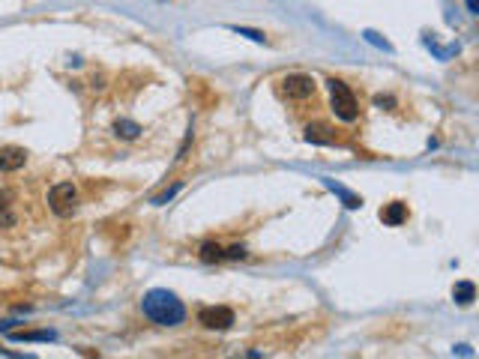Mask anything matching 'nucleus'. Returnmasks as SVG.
<instances>
[{
  "instance_id": "1",
  "label": "nucleus",
  "mask_w": 479,
  "mask_h": 359,
  "mask_svg": "<svg viewBox=\"0 0 479 359\" xmlns=\"http://www.w3.org/2000/svg\"><path fill=\"white\" fill-rule=\"evenodd\" d=\"M141 311H144V318H150L153 323H159V327H177V323L186 320V305L171 291H162V287L144 293Z\"/></svg>"
},
{
  "instance_id": "2",
  "label": "nucleus",
  "mask_w": 479,
  "mask_h": 359,
  "mask_svg": "<svg viewBox=\"0 0 479 359\" xmlns=\"http://www.w3.org/2000/svg\"><path fill=\"white\" fill-rule=\"evenodd\" d=\"M327 84H330V99H332V111H336V117H341V120H348V123L357 120L359 108H357L354 90H350L345 81H339V78H330Z\"/></svg>"
},
{
  "instance_id": "3",
  "label": "nucleus",
  "mask_w": 479,
  "mask_h": 359,
  "mask_svg": "<svg viewBox=\"0 0 479 359\" xmlns=\"http://www.w3.org/2000/svg\"><path fill=\"white\" fill-rule=\"evenodd\" d=\"M75 204H78V188L72 183H57L48 192V206L54 215H60V219H66V215L75 213Z\"/></svg>"
},
{
  "instance_id": "4",
  "label": "nucleus",
  "mask_w": 479,
  "mask_h": 359,
  "mask_svg": "<svg viewBox=\"0 0 479 359\" xmlns=\"http://www.w3.org/2000/svg\"><path fill=\"white\" fill-rule=\"evenodd\" d=\"M198 323L207 329H231L234 327V311L228 305H207V309L198 311Z\"/></svg>"
},
{
  "instance_id": "5",
  "label": "nucleus",
  "mask_w": 479,
  "mask_h": 359,
  "mask_svg": "<svg viewBox=\"0 0 479 359\" xmlns=\"http://www.w3.org/2000/svg\"><path fill=\"white\" fill-rule=\"evenodd\" d=\"M282 90L291 99H309L314 93V81L309 75H288L282 81Z\"/></svg>"
},
{
  "instance_id": "6",
  "label": "nucleus",
  "mask_w": 479,
  "mask_h": 359,
  "mask_svg": "<svg viewBox=\"0 0 479 359\" xmlns=\"http://www.w3.org/2000/svg\"><path fill=\"white\" fill-rule=\"evenodd\" d=\"M27 153L21 147H0V171H18L24 168Z\"/></svg>"
},
{
  "instance_id": "7",
  "label": "nucleus",
  "mask_w": 479,
  "mask_h": 359,
  "mask_svg": "<svg viewBox=\"0 0 479 359\" xmlns=\"http://www.w3.org/2000/svg\"><path fill=\"white\" fill-rule=\"evenodd\" d=\"M306 141L309 144H336V135L327 123H309L306 126Z\"/></svg>"
},
{
  "instance_id": "8",
  "label": "nucleus",
  "mask_w": 479,
  "mask_h": 359,
  "mask_svg": "<svg viewBox=\"0 0 479 359\" xmlns=\"http://www.w3.org/2000/svg\"><path fill=\"white\" fill-rule=\"evenodd\" d=\"M404 219H408V204H402V201H393V204H386L384 210H381V222L384 224H402Z\"/></svg>"
},
{
  "instance_id": "9",
  "label": "nucleus",
  "mask_w": 479,
  "mask_h": 359,
  "mask_svg": "<svg viewBox=\"0 0 479 359\" xmlns=\"http://www.w3.org/2000/svg\"><path fill=\"white\" fill-rule=\"evenodd\" d=\"M453 300H455L458 305H471V302L476 300V284H473V282H458V284L453 287Z\"/></svg>"
},
{
  "instance_id": "10",
  "label": "nucleus",
  "mask_w": 479,
  "mask_h": 359,
  "mask_svg": "<svg viewBox=\"0 0 479 359\" xmlns=\"http://www.w3.org/2000/svg\"><path fill=\"white\" fill-rule=\"evenodd\" d=\"M323 183H327V186L332 188V192H336V195L341 197V201H345V206H348V210H357V206H363V197H359V195H350L348 188L336 186V183H332V180H323Z\"/></svg>"
},
{
  "instance_id": "11",
  "label": "nucleus",
  "mask_w": 479,
  "mask_h": 359,
  "mask_svg": "<svg viewBox=\"0 0 479 359\" xmlns=\"http://www.w3.org/2000/svg\"><path fill=\"white\" fill-rule=\"evenodd\" d=\"M201 260L204 264H216V260H225V249L219 242H204L201 246Z\"/></svg>"
},
{
  "instance_id": "12",
  "label": "nucleus",
  "mask_w": 479,
  "mask_h": 359,
  "mask_svg": "<svg viewBox=\"0 0 479 359\" xmlns=\"http://www.w3.org/2000/svg\"><path fill=\"white\" fill-rule=\"evenodd\" d=\"M114 132L117 135H120V138H138V135H141V126L138 123H135V120H117L114 123Z\"/></svg>"
},
{
  "instance_id": "13",
  "label": "nucleus",
  "mask_w": 479,
  "mask_h": 359,
  "mask_svg": "<svg viewBox=\"0 0 479 359\" xmlns=\"http://www.w3.org/2000/svg\"><path fill=\"white\" fill-rule=\"evenodd\" d=\"M15 341H45V338H54L51 332H12Z\"/></svg>"
},
{
  "instance_id": "14",
  "label": "nucleus",
  "mask_w": 479,
  "mask_h": 359,
  "mask_svg": "<svg viewBox=\"0 0 479 359\" xmlns=\"http://www.w3.org/2000/svg\"><path fill=\"white\" fill-rule=\"evenodd\" d=\"M234 30H237L240 36H249L252 42H267V36L261 33V30H249V27H234Z\"/></svg>"
},
{
  "instance_id": "15",
  "label": "nucleus",
  "mask_w": 479,
  "mask_h": 359,
  "mask_svg": "<svg viewBox=\"0 0 479 359\" xmlns=\"http://www.w3.org/2000/svg\"><path fill=\"white\" fill-rule=\"evenodd\" d=\"M225 258H231V260H243V258H246V249H243V246H231V249H225Z\"/></svg>"
},
{
  "instance_id": "16",
  "label": "nucleus",
  "mask_w": 479,
  "mask_h": 359,
  "mask_svg": "<svg viewBox=\"0 0 479 359\" xmlns=\"http://www.w3.org/2000/svg\"><path fill=\"white\" fill-rule=\"evenodd\" d=\"M177 188H180V186H174V188H168V192H165V195H159V197H156V201H153V204H168V201H171V197H174V195H177Z\"/></svg>"
},
{
  "instance_id": "17",
  "label": "nucleus",
  "mask_w": 479,
  "mask_h": 359,
  "mask_svg": "<svg viewBox=\"0 0 479 359\" xmlns=\"http://www.w3.org/2000/svg\"><path fill=\"white\" fill-rule=\"evenodd\" d=\"M6 204H9V195H6V192H0V213L6 210Z\"/></svg>"
},
{
  "instance_id": "18",
  "label": "nucleus",
  "mask_w": 479,
  "mask_h": 359,
  "mask_svg": "<svg viewBox=\"0 0 479 359\" xmlns=\"http://www.w3.org/2000/svg\"><path fill=\"white\" fill-rule=\"evenodd\" d=\"M467 9H471V12L476 15V12H479V6H476V0H467Z\"/></svg>"
}]
</instances>
